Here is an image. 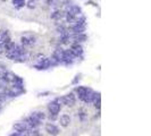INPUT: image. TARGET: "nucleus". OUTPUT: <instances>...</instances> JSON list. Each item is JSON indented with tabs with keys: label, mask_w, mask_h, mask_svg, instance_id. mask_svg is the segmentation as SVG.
I'll return each mask as SVG.
<instances>
[{
	"label": "nucleus",
	"mask_w": 151,
	"mask_h": 136,
	"mask_svg": "<svg viewBox=\"0 0 151 136\" xmlns=\"http://www.w3.org/2000/svg\"><path fill=\"white\" fill-rule=\"evenodd\" d=\"M13 4L18 8L24 7L25 6V0H13Z\"/></svg>",
	"instance_id": "13"
},
{
	"label": "nucleus",
	"mask_w": 151,
	"mask_h": 136,
	"mask_svg": "<svg viewBox=\"0 0 151 136\" xmlns=\"http://www.w3.org/2000/svg\"><path fill=\"white\" fill-rule=\"evenodd\" d=\"M75 17L76 16L72 15V14H69V13L66 14V19H67V22H69V23L74 22V21H75Z\"/></svg>",
	"instance_id": "16"
},
{
	"label": "nucleus",
	"mask_w": 151,
	"mask_h": 136,
	"mask_svg": "<svg viewBox=\"0 0 151 136\" xmlns=\"http://www.w3.org/2000/svg\"><path fill=\"white\" fill-rule=\"evenodd\" d=\"M45 132H48L50 135H53V136H57L59 134V128L56 126V125H53V124H47L45 125Z\"/></svg>",
	"instance_id": "3"
},
{
	"label": "nucleus",
	"mask_w": 151,
	"mask_h": 136,
	"mask_svg": "<svg viewBox=\"0 0 151 136\" xmlns=\"http://www.w3.org/2000/svg\"><path fill=\"white\" fill-rule=\"evenodd\" d=\"M16 77L14 74H12V73H4V76H2V79H5L6 82H15Z\"/></svg>",
	"instance_id": "9"
},
{
	"label": "nucleus",
	"mask_w": 151,
	"mask_h": 136,
	"mask_svg": "<svg viewBox=\"0 0 151 136\" xmlns=\"http://www.w3.org/2000/svg\"><path fill=\"white\" fill-rule=\"evenodd\" d=\"M4 52V44H0V53Z\"/></svg>",
	"instance_id": "20"
},
{
	"label": "nucleus",
	"mask_w": 151,
	"mask_h": 136,
	"mask_svg": "<svg viewBox=\"0 0 151 136\" xmlns=\"http://www.w3.org/2000/svg\"><path fill=\"white\" fill-rule=\"evenodd\" d=\"M2 76H4V72L0 70V79H2Z\"/></svg>",
	"instance_id": "21"
},
{
	"label": "nucleus",
	"mask_w": 151,
	"mask_h": 136,
	"mask_svg": "<svg viewBox=\"0 0 151 136\" xmlns=\"http://www.w3.org/2000/svg\"><path fill=\"white\" fill-rule=\"evenodd\" d=\"M60 0H48V4H50V6H56L59 4Z\"/></svg>",
	"instance_id": "17"
},
{
	"label": "nucleus",
	"mask_w": 151,
	"mask_h": 136,
	"mask_svg": "<svg viewBox=\"0 0 151 136\" xmlns=\"http://www.w3.org/2000/svg\"><path fill=\"white\" fill-rule=\"evenodd\" d=\"M32 117H33V118H35V119L39 120V121H42V120H45V115L43 112H40V111H38V112H33Z\"/></svg>",
	"instance_id": "11"
},
{
	"label": "nucleus",
	"mask_w": 151,
	"mask_h": 136,
	"mask_svg": "<svg viewBox=\"0 0 151 136\" xmlns=\"http://www.w3.org/2000/svg\"><path fill=\"white\" fill-rule=\"evenodd\" d=\"M68 13L74 16H77L78 14H81V8L78 7V6H70V7L68 8Z\"/></svg>",
	"instance_id": "10"
},
{
	"label": "nucleus",
	"mask_w": 151,
	"mask_h": 136,
	"mask_svg": "<svg viewBox=\"0 0 151 136\" xmlns=\"http://www.w3.org/2000/svg\"><path fill=\"white\" fill-rule=\"evenodd\" d=\"M86 40V37L84 34H77L75 37V41L76 42H84Z\"/></svg>",
	"instance_id": "15"
},
{
	"label": "nucleus",
	"mask_w": 151,
	"mask_h": 136,
	"mask_svg": "<svg viewBox=\"0 0 151 136\" xmlns=\"http://www.w3.org/2000/svg\"><path fill=\"white\" fill-rule=\"evenodd\" d=\"M14 128L18 132V133H23V132H29L30 130V127L26 122H17L14 125Z\"/></svg>",
	"instance_id": "4"
},
{
	"label": "nucleus",
	"mask_w": 151,
	"mask_h": 136,
	"mask_svg": "<svg viewBox=\"0 0 151 136\" xmlns=\"http://www.w3.org/2000/svg\"><path fill=\"white\" fill-rule=\"evenodd\" d=\"M21 41H22V43L24 45H30V44H32V43H34V42H35V41H32V40H30V39L24 38V37L21 39Z\"/></svg>",
	"instance_id": "14"
},
{
	"label": "nucleus",
	"mask_w": 151,
	"mask_h": 136,
	"mask_svg": "<svg viewBox=\"0 0 151 136\" xmlns=\"http://www.w3.org/2000/svg\"><path fill=\"white\" fill-rule=\"evenodd\" d=\"M94 98H96V93H94V92H92V91L89 89L88 93H86V95L84 97L83 101L84 102H86V103H91V102L94 100Z\"/></svg>",
	"instance_id": "6"
},
{
	"label": "nucleus",
	"mask_w": 151,
	"mask_h": 136,
	"mask_svg": "<svg viewBox=\"0 0 151 136\" xmlns=\"http://www.w3.org/2000/svg\"><path fill=\"white\" fill-rule=\"evenodd\" d=\"M59 121H60V125L63 127H67L70 124V117L68 115H63L60 117V119H59Z\"/></svg>",
	"instance_id": "7"
},
{
	"label": "nucleus",
	"mask_w": 151,
	"mask_h": 136,
	"mask_svg": "<svg viewBox=\"0 0 151 136\" xmlns=\"http://www.w3.org/2000/svg\"><path fill=\"white\" fill-rule=\"evenodd\" d=\"M63 16H64L63 11L57 10V11H55L52 15H51V18H52V19H60V18H63Z\"/></svg>",
	"instance_id": "12"
},
{
	"label": "nucleus",
	"mask_w": 151,
	"mask_h": 136,
	"mask_svg": "<svg viewBox=\"0 0 151 136\" xmlns=\"http://www.w3.org/2000/svg\"><path fill=\"white\" fill-rule=\"evenodd\" d=\"M48 109H49V111L51 112V115H56V116H57L61 109L60 103L57 102V101H52V102H50V103L48 105Z\"/></svg>",
	"instance_id": "2"
},
{
	"label": "nucleus",
	"mask_w": 151,
	"mask_h": 136,
	"mask_svg": "<svg viewBox=\"0 0 151 136\" xmlns=\"http://www.w3.org/2000/svg\"><path fill=\"white\" fill-rule=\"evenodd\" d=\"M27 6H29V8H35V6H37V1H35V0H31Z\"/></svg>",
	"instance_id": "18"
},
{
	"label": "nucleus",
	"mask_w": 151,
	"mask_h": 136,
	"mask_svg": "<svg viewBox=\"0 0 151 136\" xmlns=\"http://www.w3.org/2000/svg\"><path fill=\"white\" fill-rule=\"evenodd\" d=\"M58 101H59V103H63V105H65V106L73 107L76 102V98L73 93H69L67 95L61 97L60 99H58Z\"/></svg>",
	"instance_id": "1"
},
{
	"label": "nucleus",
	"mask_w": 151,
	"mask_h": 136,
	"mask_svg": "<svg viewBox=\"0 0 151 136\" xmlns=\"http://www.w3.org/2000/svg\"><path fill=\"white\" fill-rule=\"evenodd\" d=\"M4 1H6V0H4Z\"/></svg>",
	"instance_id": "22"
},
{
	"label": "nucleus",
	"mask_w": 151,
	"mask_h": 136,
	"mask_svg": "<svg viewBox=\"0 0 151 136\" xmlns=\"http://www.w3.org/2000/svg\"><path fill=\"white\" fill-rule=\"evenodd\" d=\"M5 94H0V101H2V100H5Z\"/></svg>",
	"instance_id": "19"
},
{
	"label": "nucleus",
	"mask_w": 151,
	"mask_h": 136,
	"mask_svg": "<svg viewBox=\"0 0 151 136\" xmlns=\"http://www.w3.org/2000/svg\"><path fill=\"white\" fill-rule=\"evenodd\" d=\"M70 51L73 52V54H74L75 57H77V56L82 54V52H83V48L78 44H73L72 45V48H70Z\"/></svg>",
	"instance_id": "5"
},
{
	"label": "nucleus",
	"mask_w": 151,
	"mask_h": 136,
	"mask_svg": "<svg viewBox=\"0 0 151 136\" xmlns=\"http://www.w3.org/2000/svg\"><path fill=\"white\" fill-rule=\"evenodd\" d=\"M88 91H89V89H86V87H84V86H78V87L76 89V92H77V94H78V98L81 99V100L84 99V97H85L86 93H88Z\"/></svg>",
	"instance_id": "8"
}]
</instances>
